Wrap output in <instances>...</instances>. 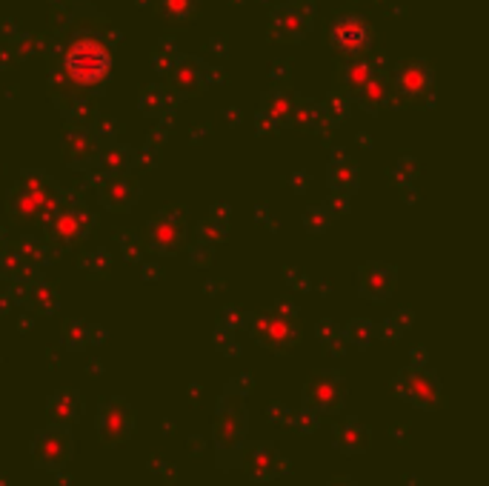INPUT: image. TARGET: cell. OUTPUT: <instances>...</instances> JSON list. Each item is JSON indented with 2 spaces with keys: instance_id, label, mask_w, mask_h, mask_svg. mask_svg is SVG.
Segmentation results:
<instances>
[{
  "instance_id": "6da1fadb",
  "label": "cell",
  "mask_w": 489,
  "mask_h": 486,
  "mask_svg": "<svg viewBox=\"0 0 489 486\" xmlns=\"http://www.w3.org/2000/svg\"><path fill=\"white\" fill-rule=\"evenodd\" d=\"M112 75V49L95 32H78L61 55V66L52 71V92L63 98L101 95Z\"/></svg>"
},
{
  "instance_id": "7a4b0ae2",
  "label": "cell",
  "mask_w": 489,
  "mask_h": 486,
  "mask_svg": "<svg viewBox=\"0 0 489 486\" xmlns=\"http://www.w3.org/2000/svg\"><path fill=\"white\" fill-rule=\"evenodd\" d=\"M249 435V409L238 381H229L221 398L215 404L212 421V446H215V466L221 472H232L241 466V455Z\"/></svg>"
},
{
  "instance_id": "3957f363",
  "label": "cell",
  "mask_w": 489,
  "mask_h": 486,
  "mask_svg": "<svg viewBox=\"0 0 489 486\" xmlns=\"http://www.w3.org/2000/svg\"><path fill=\"white\" fill-rule=\"evenodd\" d=\"M63 189L52 175L41 169H26L6 195V209L17 224H46L52 212L61 206Z\"/></svg>"
},
{
  "instance_id": "277c9868",
  "label": "cell",
  "mask_w": 489,
  "mask_h": 486,
  "mask_svg": "<svg viewBox=\"0 0 489 486\" xmlns=\"http://www.w3.org/2000/svg\"><path fill=\"white\" fill-rule=\"evenodd\" d=\"M43 229H46V238L52 246L66 249V246L92 235L95 214H92V209H86V204L78 201V197L63 195L61 206L52 212V218L43 224Z\"/></svg>"
},
{
  "instance_id": "5b68a950",
  "label": "cell",
  "mask_w": 489,
  "mask_h": 486,
  "mask_svg": "<svg viewBox=\"0 0 489 486\" xmlns=\"http://www.w3.org/2000/svg\"><path fill=\"white\" fill-rule=\"evenodd\" d=\"M249 329L252 338L269 352H289L295 347L298 340V318L292 312V306H272V310L261 312V315H252L249 320Z\"/></svg>"
},
{
  "instance_id": "8992f818",
  "label": "cell",
  "mask_w": 489,
  "mask_h": 486,
  "mask_svg": "<svg viewBox=\"0 0 489 486\" xmlns=\"http://www.w3.org/2000/svg\"><path fill=\"white\" fill-rule=\"evenodd\" d=\"M392 386L398 398L412 404L415 409L435 412L444 406V384L429 367H418V364L404 367L401 375L392 381Z\"/></svg>"
},
{
  "instance_id": "52a82bcc",
  "label": "cell",
  "mask_w": 489,
  "mask_h": 486,
  "mask_svg": "<svg viewBox=\"0 0 489 486\" xmlns=\"http://www.w3.org/2000/svg\"><path fill=\"white\" fill-rule=\"evenodd\" d=\"M29 455L38 470L58 472L75 458V438H72V432L66 426L46 424L34 432V438L29 443Z\"/></svg>"
},
{
  "instance_id": "ba28073f",
  "label": "cell",
  "mask_w": 489,
  "mask_h": 486,
  "mask_svg": "<svg viewBox=\"0 0 489 486\" xmlns=\"http://www.w3.org/2000/svg\"><path fill=\"white\" fill-rule=\"evenodd\" d=\"M347 404V384L338 372H315L301 389V406L312 415H338Z\"/></svg>"
},
{
  "instance_id": "9c48e42d",
  "label": "cell",
  "mask_w": 489,
  "mask_h": 486,
  "mask_svg": "<svg viewBox=\"0 0 489 486\" xmlns=\"http://www.w3.org/2000/svg\"><path fill=\"white\" fill-rule=\"evenodd\" d=\"M106 138L89 123H72L69 129L63 132L61 149H63V160L69 169L78 172H92L98 169V157L103 149Z\"/></svg>"
},
{
  "instance_id": "30bf717a",
  "label": "cell",
  "mask_w": 489,
  "mask_h": 486,
  "mask_svg": "<svg viewBox=\"0 0 489 486\" xmlns=\"http://www.w3.org/2000/svg\"><path fill=\"white\" fill-rule=\"evenodd\" d=\"M95 429H98V438H101L103 446H109V449L123 446L135 432V409H132V404L126 398H120V395L103 401L98 406V415H95Z\"/></svg>"
},
{
  "instance_id": "8fae6325",
  "label": "cell",
  "mask_w": 489,
  "mask_h": 486,
  "mask_svg": "<svg viewBox=\"0 0 489 486\" xmlns=\"http://www.w3.org/2000/svg\"><path fill=\"white\" fill-rule=\"evenodd\" d=\"M241 470L255 481V483H266V481H275L278 475L289 472V463L286 458L278 453L275 443L269 441H255L244 446V455H241Z\"/></svg>"
},
{
  "instance_id": "7c38bea8",
  "label": "cell",
  "mask_w": 489,
  "mask_h": 486,
  "mask_svg": "<svg viewBox=\"0 0 489 486\" xmlns=\"http://www.w3.org/2000/svg\"><path fill=\"white\" fill-rule=\"evenodd\" d=\"M167 95L169 98H192V95H201L206 89V66L201 63V58H189V55H180L175 61V66L167 71Z\"/></svg>"
},
{
  "instance_id": "4fadbf2b",
  "label": "cell",
  "mask_w": 489,
  "mask_h": 486,
  "mask_svg": "<svg viewBox=\"0 0 489 486\" xmlns=\"http://www.w3.org/2000/svg\"><path fill=\"white\" fill-rule=\"evenodd\" d=\"M147 232H149V249L155 255H175L187 241V221H184V214L163 209L149 221Z\"/></svg>"
},
{
  "instance_id": "5bb4252c",
  "label": "cell",
  "mask_w": 489,
  "mask_h": 486,
  "mask_svg": "<svg viewBox=\"0 0 489 486\" xmlns=\"http://www.w3.org/2000/svg\"><path fill=\"white\" fill-rule=\"evenodd\" d=\"M140 197V184L132 177V172L120 175H103L98 184V201L109 212H132Z\"/></svg>"
},
{
  "instance_id": "9a60e30c",
  "label": "cell",
  "mask_w": 489,
  "mask_h": 486,
  "mask_svg": "<svg viewBox=\"0 0 489 486\" xmlns=\"http://www.w3.org/2000/svg\"><path fill=\"white\" fill-rule=\"evenodd\" d=\"M395 283H398V269L392 263L369 261L358 269V290L367 300H375V303L389 300L395 292Z\"/></svg>"
},
{
  "instance_id": "2e32d148",
  "label": "cell",
  "mask_w": 489,
  "mask_h": 486,
  "mask_svg": "<svg viewBox=\"0 0 489 486\" xmlns=\"http://www.w3.org/2000/svg\"><path fill=\"white\" fill-rule=\"evenodd\" d=\"M432 69L418 61V58H409L404 63L395 66V75H392V89L398 95H401L404 100H421L429 89H432Z\"/></svg>"
},
{
  "instance_id": "e0dca14e",
  "label": "cell",
  "mask_w": 489,
  "mask_h": 486,
  "mask_svg": "<svg viewBox=\"0 0 489 486\" xmlns=\"http://www.w3.org/2000/svg\"><path fill=\"white\" fill-rule=\"evenodd\" d=\"M330 41L332 46H338L340 52H347V55H360L369 43H372V29L367 26L364 17L358 14H340L332 21V29H330Z\"/></svg>"
},
{
  "instance_id": "ac0fdd59",
  "label": "cell",
  "mask_w": 489,
  "mask_h": 486,
  "mask_svg": "<svg viewBox=\"0 0 489 486\" xmlns=\"http://www.w3.org/2000/svg\"><path fill=\"white\" fill-rule=\"evenodd\" d=\"M312 29V9L301 6V4H286L272 12V32L278 34L281 41L295 43L301 41L306 32Z\"/></svg>"
},
{
  "instance_id": "d6986e66",
  "label": "cell",
  "mask_w": 489,
  "mask_h": 486,
  "mask_svg": "<svg viewBox=\"0 0 489 486\" xmlns=\"http://www.w3.org/2000/svg\"><path fill=\"white\" fill-rule=\"evenodd\" d=\"M46 415L54 426H72L83 415V398L78 389H58L46 398Z\"/></svg>"
},
{
  "instance_id": "ffe728a7",
  "label": "cell",
  "mask_w": 489,
  "mask_h": 486,
  "mask_svg": "<svg viewBox=\"0 0 489 486\" xmlns=\"http://www.w3.org/2000/svg\"><path fill=\"white\" fill-rule=\"evenodd\" d=\"M335 449L343 455H364L369 443H372V432L360 418H343L335 426V438H332Z\"/></svg>"
},
{
  "instance_id": "44dd1931",
  "label": "cell",
  "mask_w": 489,
  "mask_h": 486,
  "mask_svg": "<svg viewBox=\"0 0 489 486\" xmlns=\"http://www.w3.org/2000/svg\"><path fill=\"white\" fill-rule=\"evenodd\" d=\"M135 164V152L126 147V143L118 140H106L101 157H98V169L103 175H120V172H129Z\"/></svg>"
},
{
  "instance_id": "7402d4cb",
  "label": "cell",
  "mask_w": 489,
  "mask_h": 486,
  "mask_svg": "<svg viewBox=\"0 0 489 486\" xmlns=\"http://www.w3.org/2000/svg\"><path fill=\"white\" fill-rule=\"evenodd\" d=\"M375 75H378V69L369 58H355L340 69V83L352 98H358L360 89H364Z\"/></svg>"
},
{
  "instance_id": "603a6c76",
  "label": "cell",
  "mask_w": 489,
  "mask_h": 486,
  "mask_svg": "<svg viewBox=\"0 0 489 486\" xmlns=\"http://www.w3.org/2000/svg\"><path fill=\"white\" fill-rule=\"evenodd\" d=\"M292 112H295V98L289 95V92H281V89H275V92L264 95L261 115H264L266 120H272L275 126L292 123Z\"/></svg>"
},
{
  "instance_id": "cb8c5ba5",
  "label": "cell",
  "mask_w": 489,
  "mask_h": 486,
  "mask_svg": "<svg viewBox=\"0 0 489 486\" xmlns=\"http://www.w3.org/2000/svg\"><path fill=\"white\" fill-rule=\"evenodd\" d=\"M389 95H392V86H389V81L378 71V75H375L364 89H360L355 100L364 106L367 112H375V110H380V106L389 103Z\"/></svg>"
},
{
  "instance_id": "d4e9b609",
  "label": "cell",
  "mask_w": 489,
  "mask_h": 486,
  "mask_svg": "<svg viewBox=\"0 0 489 486\" xmlns=\"http://www.w3.org/2000/svg\"><path fill=\"white\" fill-rule=\"evenodd\" d=\"M29 303L34 306L38 312H43V315H52L54 310H58V290H54L52 283H46V281H32V290H29Z\"/></svg>"
},
{
  "instance_id": "484cf974",
  "label": "cell",
  "mask_w": 489,
  "mask_h": 486,
  "mask_svg": "<svg viewBox=\"0 0 489 486\" xmlns=\"http://www.w3.org/2000/svg\"><path fill=\"white\" fill-rule=\"evenodd\" d=\"M330 186L335 192H355L358 189V167L352 160H335L330 167Z\"/></svg>"
},
{
  "instance_id": "4316f807",
  "label": "cell",
  "mask_w": 489,
  "mask_h": 486,
  "mask_svg": "<svg viewBox=\"0 0 489 486\" xmlns=\"http://www.w3.org/2000/svg\"><path fill=\"white\" fill-rule=\"evenodd\" d=\"M412 312L409 310H404V312H395V315H389L380 327H375V338H380V340H398L401 338L409 327H412Z\"/></svg>"
},
{
  "instance_id": "83f0119b",
  "label": "cell",
  "mask_w": 489,
  "mask_h": 486,
  "mask_svg": "<svg viewBox=\"0 0 489 486\" xmlns=\"http://www.w3.org/2000/svg\"><path fill=\"white\" fill-rule=\"evenodd\" d=\"M343 340H350L355 349H367L375 340V323H369L367 318L350 320V327L343 329Z\"/></svg>"
},
{
  "instance_id": "f1b7e54d",
  "label": "cell",
  "mask_w": 489,
  "mask_h": 486,
  "mask_svg": "<svg viewBox=\"0 0 489 486\" xmlns=\"http://www.w3.org/2000/svg\"><path fill=\"white\" fill-rule=\"evenodd\" d=\"M169 103H172V98L167 95V89L163 86H149L140 92V112L143 115H160Z\"/></svg>"
},
{
  "instance_id": "f546056e",
  "label": "cell",
  "mask_w": 489,
  "mask_h": 486,
  "mask_svg": "<svg viewBox=\"0 0 489 486\" xmlns=\"http://www.w3.org/2000/svg\"><path fill=\"white\" fill-rule=\"evenodd\" d=\"M160 12L169 17V21H189V17L197 14V6L201 0H158Z\"/></svg>"
},
{
  "instance_id": "4dcf8cb0",
  "label": "cell",
  "mask_w": 489,
  "mask_h": 486,
  "mask_svg": "<svg viewBox=\"0 0 489 486\" xmlns=\"http://www.w3.org/2000/svg\"><path fill=\"white\" fill-rule=\"evenodd\" d=\"M86 332H89V323L86 320H69L66 323V329H63V344H66V349H86L89 347V338H86Z\"/></svg>"
},
{
  "instance_id": "1f68e13d",
  "label": "cell",
  "mask_w": 489,
  "mask_h": 486,
  "mask_svg": "<svg viewBox=\"0 0 489 486\" xmlns=\"http://www.w3.org/2000/svg\"><path fill=\"white\" fill-rule=\"evenodd\" d=\"M318 340L326 347V349H332L335 355H340V344H343V332L335 327L332 320H321L318 323Z\"/></svg>"
},
{
  "instance_id": "d6a6232c",
  "label": "cell",
  "mask_w": 489,
  "mask_h": 486,
  "mask_svg": "<svg viewBox=\"0 0 489 486\" xmlns=\"http://www.w3.org/2000/svg\"><path fill=\"white\" fill-rule=\"evenodd\" d=\"M332 224V214H326L323 206H315L312 212H306L303 214V226L312 232V235H321V232Z\"/></svg>"
},
{
  "instance_id": "836d02e7",
  "label": "cell",
  "mask_w": 489,
  "mask_h": 486,
  "mask_svg": "<svg viewBox=\"0 0 489 486\" xmlns=\"http://www.w3.org/2000/svg\"><path fill=\"white\" fill-rule=\"evenodd\" d=\"M326 486H360L355 478H347V475H340V478H332L330 483H326Z\"/></svg>"
},
{
  "instance_id": "e575fe53",
  "label": "cell",
  "mask_w": 489,
  "mask_h": 486,
  "mask_svg": "<svg viewBox=\"0 0 489 486\" xmlns=\"http://www.w3.org/2000/svg\"><path fill=\"white\" fill-rule=\"evenodd\" d=\"M169 486H175V483H169Z\"/></svg>"
}]
</instances>
